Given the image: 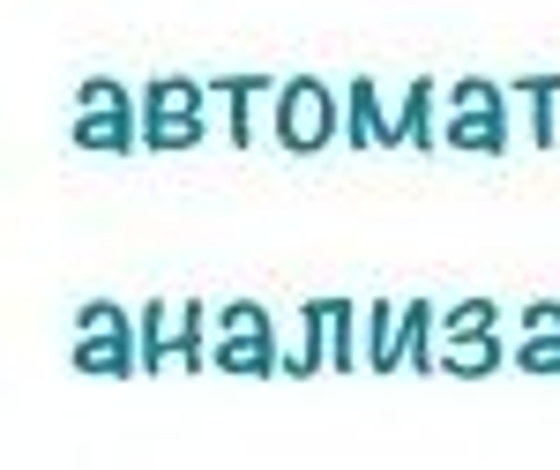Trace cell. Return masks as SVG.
<instances>
[{
	"label": "cell",
	"mask_w": 560,
	"mask_h": 470,
	"mask_svg": "<svg viewBox=\"0 0 560 470\" xmlns=\"http://www.w3.org/2000/svg\"><path fill=\"white\" fill-rule=\"evenodd\" d=\"M345 142L351 150H396V113H382L374 75H351L345 83Z\"/></svg>",
	"instance_id": "cell-4"
},
{
	"label": "cell",
	"mask_w": 560,
	"mask_h": 470,
	"mask_svg": "<svg viewBox=\"0 0 560 470\" xmlns=\"http://www.w3.org/2000/svg\"><path fill=\"white\" fill-rule=\"evenodd\" d=\"M337 134H345V97L322 83V75H284V90H277V142L292 157H314Z\"/></svg>",
	"instance_id": "cell-2"
},
{
	"label": "cell",
	"mask_w": 560,
	"mask_h": 470,
	"mask_svg": "<svg viewBox=\"0 0 560 470\" xmlns=\"http://www.w3.org/2000/svg\"><path fill=\"white\" fill-rule=\"evenodd\" d=\"M75 374H97V381H135L142 374V321H128V306L90 299L75 314Z\"/></svg>",
	"instance_id": "cell-1"
},
{
	"label": "cell",
	"mask_w": 560,
	"mask_h": 470,
	"mask_svg": "<svg viewBox=\"0 0 560 470\" xmlns=\"http://www.w3.org/2000/svg\"><path fill=\"white\" fill-rule=\"evenodd\" d=\"M433 329H441V314H433L427 299H404V366H411V374H441Z\"/></svg>",
	"instance_id": "cell-12"
},
{
	"label": "cell",
	"mask_w": 560,
	"mask_h": 470,
	"mask_svg": "<svg viewBox=\"0 0 560 470\" xmlns=\"http://www.w3.org/2000/svg\"><path fill=\"white\" fill-rule=\"evenodd\" d=\"M284 83H269V75H217L210 97H224L232 105V142L240 150H255V97H277Z\"/></svg>",
	"instance_id": "cell-9"
},
{
	"label": "cell",
	"mask_w": 560,
	"mask_h": 470,
	"mask_svg": "<svg viewBox=\"0 0 560 470\" xmlns=\"http://www.w3.org/2000/svg\"><path fill=\"white\" fill-rule=\"evenodd\" d=\"M433 75H419V83L404 90V105H396V150H419V157H433L441 150V128H433Z\"/></svg>",
	"instance_id": "cell-6"
},
{
	"label": "cell",
	"mask_w": 560,
	"mask_h": 470,
	"mask_svg": "<svg viewBox=\"0 0 560 470\" xmlns=\"http://www.w3.org/2000/svg\"><path fill=\"white\" fill-rule=\"evenodd\" d=\"M261 321H269V306H255V299L217 306V337H224V329H261Z\"/></svg>",
	"instance_id": "cell-20"
},
{
	"label": "cell",
	"mask_w": 560,
	"mask_h": 470,
	"mask_svg": "<svg viewBox=\"0 0 560 470\" xmlns=\"http://www.w3.org/2000/svg\"><path fill=\"white\" fill-rule=\"evenodd\" d=\"M516 97H530V142L538 150H553L560 142V120H553V105H560V75H516Z\"/></svg>",
	"instance_id": "cell-13"
},
{
	"label": "cell",
	"mask_w": 560,
	"mask_h": 470,
	"mask_svg": "<svg viewBox=\"0 0 560 470\" xmlns=\"http://www.w3.org/2000/svg\"><path fill=\"white\" fill-rule=\"evenodd\" d=\"M501 329V306L493 299H456L448 314H441V343H478Z\"/></svg>",
	"instance_id": "cell-15"
},
{
	"label": "cell",
	"mask_w": 560,
	"mask_h": 470,
	"mask_svg": "<svg viewBox=\"0 0 560 470\" xmlns=\"http://www.w3.org/2000/svg\"><path fill=\"white\" fill-rule=\"evenodd\" d=\"M202 97L210 83H195V75H158V83H142V120H202Z\"/></svg>",
	"instance_id": "cell-8"
},
{
	"label": "cell",
	"mask_w": 560,
	"mask_h": 470,
	"mask_svg": "<svg viewBox=\"0 0 560 470\" xmlns=\"http://www.w3.org/2000/svg\"><path fill=\"white\" fill-rule=\"evenodd\" d=\"M210 120H142V150H195Z\"/></svg>",
	"instance_id": "cell-17"
},
{
	"label": "cell",
	"mask_w": 560,
	"mask_h": 470,
	"mask_svg": "<svg viewBox=\"0 0 560 470\" xmlns=\"http://www.w3.org/2000/svg\"><path fill=\"white\" fill-rule=\"evenodd\" d=\"M516 366L523 374H560V329H523Z\"/></svg>",
	"instance_id": "cell-18"
},
{
	"label": "cell",
	"mask_w": 560,
	"mask_h": 470,
	"mask_svg": "<svg viewBox=\"0 0 560 470\" xmlns=\"http://www.w3.org/2000/svg\"><path fill=\"white\" fill-rule=\"evenodd\" d=\"M75 113H135L128 83H113V75H90L83 90H75Z\"/></svg>",
	"instance_id": "cell-19"
},
{
	"label": "cell",
	"mask_w": 560,
	"mask_h": 470,
	"mask_svg": "<svg viewBox=\"0 0 560 470\" xmlns=\"http://www.w3.org/2000/svg\"><path fill=\"white\" fill-rule=\"evenodd\" d=\"M501 359H516V351H501V329L478 343H441V374H464V381H478V374H493Z\"/></svg>",
	"instance_id": "cell-14"
},
{
	"label": "cell",
	"mask_w": 560,
	"mask_h": 470,
	"mask_svg": "<svg viewBox=\"0 0 560 470\" xmlns=\"http://www.w3.org/2000/svg\"><path fill=\"white\" fill-rule=\"evenodd\" d=\"M441 142L448 150H471V157H501L509 150V113H448Z\"/></svg>",
	"instance_id": "cell-11"
},
{
	"label": "cell",
	"mask_w": 560,
	"mask_h": 470,
	"mask_svg": "<svg viewBox=\"0 0 560 470\" xmlns=\"http://www.w3.org/2000/svg\"><path fill=\"white\" fill-rule=\"evenodd\" d=\"M210 366H224V374H284L277 321H261V329H224V337L210 343Z\"/></svg>",
	"instance_id": "cell-5"
},
{
	"label": "cell",
	"mask_w": 560,
	"mask_h": 470,
	"mask_svg": "<svg viewBox=\"0 0 560 470\" xmlns=\"http://www.w3.org/2000/svg\"><path fill=\"white\" fill-rule=\"evenodd\" d=\"M523 329H560V306L553 299H530V306H523Z\"/></svg>",
	"instance_id": "cell-21"
},
{
	"label": "cell",
	"mask_w": 560,
	"mask_h": 470,
	"mask_svg": "<svg viewBox=\"0 0 560 470\" xmlns=\"http://www.w3.org/2000/svg\"><path fill=\"white\" fill-rule=\"evenodd\" d=\"M75 150H105V157H128L142 150V113H75Z\"/></svg>",
	"instance_id": "cell-7"
},
{
	"label": "cell",
	"mask_w": 560,
	"mask_h": 470,
	"mask_svg": "<svg viewBox=\"0 0 560 470\" xmlns=\"http://www.w3.org/2000/svg\"><path fill=\"white\" fill-rule=\"evenodd\" d=\"M217 314H202V299H150L142 306V374H158L165 359H187V366H202L210 351H202V329H210Z\"/></svg>",
	"instance_id": "cell-3"
},
{
	"label": "cell",
	"mask_w": 560,
	"mask_h": 470,
	"mask_svg": "<svg viewBox=\"0 0 560 470\" xmlns=\"http://www.w3.org/2000/svg\"><path fill=\"white\" fill-rule=\"evenodd\" d=\"M448 113H509V90L486 75H464V83H448Z\"/></svg>",
	"instance_id": "cell-16"
},
{
	"label": "cell",
	"mask_w": 560,
	"mask_h": 470,
	"mask_svg": "<svg viewBox=\"0 0 560 470\" xmlns=\"http://www.w3.org/2000/svg\"><path fill=\"white\" fill-rule=\"evenodd\" d=\"M404 366V306L374 299L366 306V374H396Z\"/></svg>",
	"instance_id": "cell-10"
}]
</instances>
